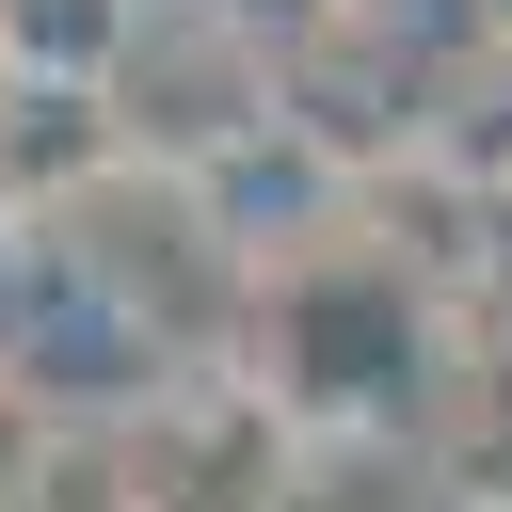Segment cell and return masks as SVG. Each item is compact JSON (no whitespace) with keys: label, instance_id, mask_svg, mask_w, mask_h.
<instances>
[{"label":"cell","instance_id":"1","mask_svg":"<svg viewBox=\"0 0 512 512\" xmlns=\"http://www.w3.org/2000/svg\"><path fill=\"white\" fill-rule=\"evenodd\" d=\"M448 352V288L368 240L352 208L304 240H256V304H240V368L304 416V432H400V400H432Z\"/></svg>","mask_w":512,"mask_h":512},{"label":"cell","instance_id":"2","mask_svg":"<svg viewBox=\"0 0 512 512\" xmlns=\"http://www.w3.org/2000/svg\"><path fill=\"white\" fill-rule=\"evenodd\" d=\"M112 144L160 160V176H240L256 144H288V64L256 32V0H144L128 48H112Z\"/></svg>","mask_w":512,"mask_h":512},{"label":"cell","instance_id":"3","mask_svg":"<svg viewBox=\"0 0 512 512\" xmlns=\"http://www.w3.org/2000/svg\"><path fill=\"white\" fill-rule=\"evenodd\" d=\"M128 432H144V480H160V512H288V480H304V416L224 352V368H160L144 400H128Z\"/></svg>","mask_w":512,"mask_h":512},{"label":"cell","instance_id":"4","mask_svg":"<svg viewBox=\"0 0 512 512\" xmlns=\"http://www.w3.org/2000/svg\"><path fill=\"white\" fill-rule=\"evenodd\" d=\"M416 496L432 512H512V304H448L432 400H416Z\"/></svg>","mask_w":512,"mask_h":512},{"label":"cell","instance_id":"5","mask_svg":"<svg viewBox=\"0 0 512 512\" xmlns=\"http://www.w3.org/2000/svg\"><path fill=\"white\" fill-rule=\"evenodd\" d=\"M416 176L464 192V208H512V48H448L432 96H416Z\"/></svg>","mask_w":512,"mask_h":512},{"label":"cell","instance_id":"6","mask_svg":"<svg viewBox=\"0 0 512 512\" xmlns=\"http://www.w3.org/2000/svg\"><path fill=\"white\" fill-rule=\"evenodd\" d=\"M16 512H160L128 400H64V416H48V448H32V480H16Z\"/></svg>","mask_w":512,"mask_h":512},{"label":"cell","instance_id":"7","mask_svg":"<svg viewBox=\"0 0 512 512\" xmlns=\"http://www.w3.org/2000/svg\"><path fill=\"white\" fill-rule=\"evenodd\" d=\"M128 16H144V0H0V48H16L32 96H96L112 48H128Z\"/></svg>","mask_w":512,"mask_h":512},{"label":"cell","instance_id":"8","mask_svg":"<svg viewBox=\"0 0 512 512\" xmlns=\"http://www.w3.org/2000/svg\"><path fill=\"white\" fill-rule=\"evenodd\" d=\"M48 416H64V400H48V384H32L16 352H0V512H16V480H32V448H48Z\"/></svg>","mask_w":512,"mask_h":512},{"label":"cell","instance_id":"9","mask_svg":"<svg viewBox=\"0 0 512 512\" xmlns=\"http://www.w3.org/2000/svg\"><path fill=\"white\" fill-rule=\"evenodd\" d=\"M16 96H32V80H16V48H0V112H16Z\"/></svg>","mask_w":512,"mask_h":512},{"label":"cell","instance_id":"10","mask_svg":"<svg viewBox=\"0 0 512 512\" xmlns=\"http://www.w3.org/2000/svg\"><path fill=\"white\" fill-rule=\"evenodd\" d=\"M480 32H496V48H512V0H480Z\"/></svg>","mask_w":512,"mask_h":512}]
</instances>
